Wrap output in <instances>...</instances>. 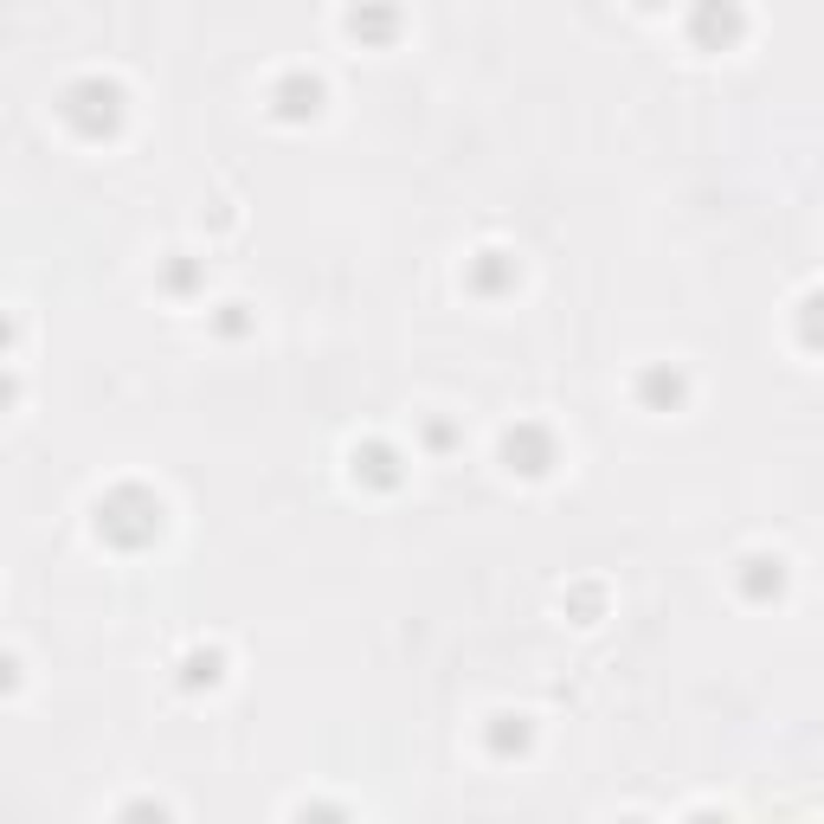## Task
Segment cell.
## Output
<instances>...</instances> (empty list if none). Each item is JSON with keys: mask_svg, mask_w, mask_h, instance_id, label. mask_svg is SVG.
<instances>
[{"mask_svg": "<svg viewBox=\"0 0 824 824\" xmlns=\"http://www.w3.org/2000/svg\"><path fill=\"white\" fill-rule=\"evenodd\" d=\"M91 528H97V541H110V548H123V554H136V548L161 541V528H168V503H161L149 484H110L97 503H91Z\"/></svg>", "mask_w": 824, "mask_h": 824, "instance_id": "1", "label": "cell"}, {"mask_svg": "<svg viewBox=\"0 0 824 824\" xmlns=\"http://www.w3.org/2000/svg\"><path fill=\"white\" fill-rule=\"evenodd\" d=\"M59 116H65V129L84 136V142H110L116 129L129 123V91L104 72H84L59 91Z\"/></svg>", "mask_w": 824, "mask_h": 824, "instance_id": "2", "label": "cell"}, {"mask_svg": "<svg viewBox=\"0 0 824 824\" xmlns=\"http://www.w3.org/2000/svg\"><path fill=\"white\" fill-rule=\"evenodd\" d=\"M683 33H689L696 52H735L748 39V7L741 0H689Z\"/></svg>", "mask_w": 824, "mask_h": 824, "instance_id": "3", "label": "cell"}, {"mask_svg": "<svg viewBox=\"0 0 824 824\" xmlns=\"http://www.w3.org/2000/svg\"><path fill=\"white\" fill-rule=\"evenodd\" d=\"M496 451H503V464H509L516 477H548V471L561 464V439H554L541 419H516V425H503Z\"/></svg>", "mask_w": 824, "mask_h": 824, "instance_id": "4", "label": "cell"}, {"mask_svg": "<svg viewBox=\"0 0 824 824\" xmlns=\"http://www.w3.org/2000/svg\"><path fill=\"white\" fill-rule=\"evenodd\" d=\"M323 104H329V84L316 72H284L271 84V116L277 123H309V116H323Z\"/></svg>", "mask_w": 824, "mask_h": 824, "instance_id": "5", "label": "cell"}, {"mask_svg": "<svg viewBox=\"0 0 824 824\" xmlns=\"http://www.w3.org/2000/svg\"><path fill=\"white\" fill-rule=\"evenodd\" d=\"M735 593L748 605H773L786 593V554H767V548H753L735 561Z\"/></svg>", "mask_w": 824, "mask_h": 824, "instance_id": "6", "label": "cell"}, {"mask_svg": "<svg viewBox=\"0 0 824 824\" xmlns=\"http://www.w3.org/2000/svg\"><path fill=\"white\" fill-rule=\"evenodd\" d=\"M348 464H355V484H368V489H400L406 484V457H400V445H387V439L355 445Z\"/></svg>", "mask_w": 824, "mask_h": 824, "instance_id": "7", "label": "cell"}, {"mask_svg": "<svg viewBox=\"0 0 824 824\" xmlns=\"http://www.w3.org/2000/svg\"><path fill=\"white\" fill-rule=\"evenodd\" d=\"M632 393H637V406H644V412H676L683 400H689V374L670 368V361H651V368H637Z\"/></svg>", "mask_w": 824, "mask_h": 824, "instance_id": "8", "label": "cell"}, {"mask_svg": "<svg viewBox=\"0 0 824 824\" xmlns=\"http://www.w3.org/2000/svg\"><path fill=\"white\" fill-rule=\"evenodd\" d=\"M516 277H522V264L509 258L503 245H484V252L464 258V284H471L477 297H503V290H516Z\"/></svg>", "mask_w": 824, "mask_h": 824, "instance_id": "9", "label": "cell"}, {"mask_svg": "<svg viewBox=\"0 0 824 824\" xmlns=\"http://www.w3.org/2000/svg\"><path fill=\"white\" fill-rule=\"evenodd\" d=\"M348 33L361 39V45H387V39L400 33V7L393 0H355L348 7Z\"/></svg>", "mask_w": 824, "mask_h": 824, "instance_id": "10", "label": "cell"}, {"mask_svg": "<svg viewBox=\"0 0 824 824\" xmlns=\"http://www.w3.org/2000/svg\"><path fill=\"white\" fill-rule=\"evenodd\" d=\"M175 670H181V689H220L225 651H220V644H193V651L175 664Z\"/></svg>", "mask_w": 824, "mask_h": 824, "instance_id": "11", "label": "cell"}, {"mask_svg": "<svg viewBox=\"0 0 824 824\" xmlns=\"http://www.w3.org/2000/svg\"><path fill=\"white\" fill-rule=\"evenodd\" d=\"M200 284H207V264L193 258V252H168V258H161V290H168V297H193Z\"/></svg>", "mask_w": 824, "mask_h": 824, "instance_id": "12", "label": "cell"}, {"mask_svg": "<svg viewBox=\"0 0 824 824\" xmlns=\"http://www.w3.org/2000/svg\"><path fill=\"white\" fill-rule=\"evenodd\" d=\"M489 753L496 760H509V753H528V741H535V728H528V715H489Z\"/></svg>", "mask_w": 824, "mask_h": 824, "instance_id": "13", "label": "cell"}, {"mask_svg": "<svg viewBox=\"0 0 824 824\" xmlns=\"http://www.w3.org/2000/svg\"><path fill=\"white\" fill-rule=\"evenodd\" d=\"M792 336L805 348H824V290H805L799 309H792Z\"/></svg>", "mask_w": 824, "mask_h": 824, "instance_id": "14", "label": "cell"}, {"mask_svg": "<svg viewBox=\"0 0 824 824\" xmlns=\"http://www.w3.org/2000/svg\"><path fill=\"white\" fill-rule=\"evenodd\" d=\"M213 329H220V336H245V329H252V309H245V303H220V309H213Z\"/></svg>", "mask_w": 824, "mask_h": 824, "instance_id": "15", "label": "cell"}, {"mask_svg": "<svg viewBox=\"0 0 824 824\" xmlns=\"http://www.w3.org/2000/svg\"><path fill=\"white\" fill-rule=\"evenodd\" d=\"M425 445H432V451H451V445H457V432H451L445 419H425Z\"/></svg>", "mask_w": 824, "mask_h": 824, "instance_id": "16", "label": "cell"}, {"mask_svg": "<svg viewBox=\"0 0 824 824\" xmlns=\"http://www.w3.org/2000/svg\"><path fill=\"white\" fill-rule=\"evenodd\" d=\"M637 7H664V0H637Z\"/></svg>", "mask_w": 824, "mask_h": 824, "instance_id": "17", "label": "cell"}]
</instances>
